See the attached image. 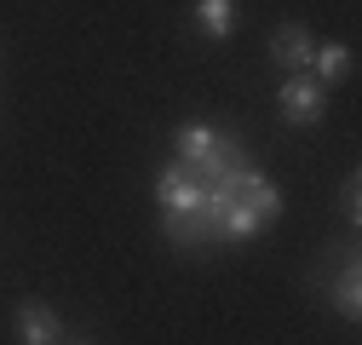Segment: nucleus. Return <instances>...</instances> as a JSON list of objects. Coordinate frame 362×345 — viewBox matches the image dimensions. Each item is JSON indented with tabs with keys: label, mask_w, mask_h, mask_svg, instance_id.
<instances>
[{
	"label": "nucleus",
	"mask_w": 362,
	"mask_h": 345,
	"mask_svg": "<svg viewBox=\"0 0 362 345\" xmlns=\"http://www.w3.org/2000/svg\"><path fill=\"white\" fill-rule=\"evenodd\" d=\"M161 236L173 247L207 242H253L282 213V190L247 161L242 139H213L202 161H167L156 179Z\"/></svg>",
	"instance_id": "f257e3e1"
},
{
	"label": "nucleus",
	"mask_w": 362,
	"mask_h": 345,
	"mask_svg": "<svg viewBox=\"0 0 362 345\" xmlns=\"http://www.w3.org/2000/svg\"><path fill=\"white\" fill-rule=\"evenodd\" d=\"M276 110H282L293 127H310L316 115H322V81H310V75H293V81H282Z\"/></svg>",
	"instance_id": "f03ea898"
},
{
	"label": "nucleus",
	"mask_w": 362,
	"mask_h": 345,
	"mask_svg": "<svg viewBox=\"0 0 362 345\" xmlns=\"http://www.w3.org/2000/svg\"><path fill=\"white\" fill-rule=\"evenodd\" d=\"M310 52H316V40H310L305 23H282L276 35H270V58H276L288 75H305L310 69Z\"/></svg>",
	"instance_id": "7ed1b4c3"
},
{
	"label": "nucleus",
	"mask_w": 362,
	"mask_h": 345,
	"mask_svg": "<svg viewBox=\"0 0 362 345\" xmlns=\"http://www.w3.org/2000/svg\"><path fill=\"white\" fill-rule=\"evenodd\" d=\"M18 339L23 345H58L64 339V322H58V311L47 299H23L18 305Z\"/></svg>",
	"instance_id": "20e7f679"
},
{
	"label": "nucleus",
	"mask_w": 362,
	"mask_h": 345,
	"mask_svg": "<svg viewBox=\"0 0 362 345\" xmlns=\"http://www.w3.org/2000/svg\"><path fill=\"white\" fill-rule=\"evenodd\" d=\"M196 23L207 40H224L236 29V0H196Z\"/></svg>",
	"instance_id": "39448f33"
},
{
	"label": "nucleus",
	"mask_w": 362,
	"mask_h": 345,
	"mask_svg": "<svg viewBox=\"0 0 362 345\" xmlns=\"http://www.w3.org/2000/svg\"><path fill=\"white\" fill-rule=\"evenodd\" d=\"M213 139H218V127H207V121L178 127V156H173V161H202V156L213 150Z\"/></svg>",
	"instance_id": "423d86ee"
},
{
	"label": "nucleus",
	"mask_w": 362,
	"mask_h": 345,
	"mask_svg": "<svg viewBox=\"0 0 362 345\" xmlns=\"http://www.w3.org/2000/svg\"><path fill=\"white\" fill-rule=\"evenodd\" d=\"M351 64H356V58H351V47H322V52H310L316 81H328V86H334V81H345V75H351Z\"/></svg>",
	"instance_id": "0eeeda50"
},
{
	"label": "nucleus",
	"mask_w": 362,
	"mask_h": 345,
	"mask_svg": "<svg viewBox=\"0 0 362 345\" xmlns=\"http://www.w3.org/2000/svg\"><path fill=\"white\" fill-rule=\"evenodd\" d=\"M334 311H339L345 322L362 311V276H356V265H345V271H339V282H334Z\"/></svg>",
	"instance_id": "6e6552de"
},
{
	"label": "nucleus",
	"mask_w": 362,
	"mask_h": 345,
	"mask_svg": "<svg viewBox=\"0 0 362 345\" xmlns=\"http://www.w3.org/2000/svg\"><path fill=\"white\" fill-rule=\"evenodd\" d=\"M345 219H356V213H362V185H356V172H351V179H345Z\"/></svg>",
	"instance_id": "1a4fd4ad"
},
{
	"label": "nucleus",
	"mask_w": 362,
	"mask_h": 345,
	"mask_svg": "<svg viewBox=\"0 0 362 345\" xmlns=\"http://www.w3.org/2000/svg\"><path fill=\"white\" fill-rule=\"evenodd\" d=\"M58 345H93V339H58Z\"/></svg>",
	"instance_id": "9d476101"
}]
</instances>
